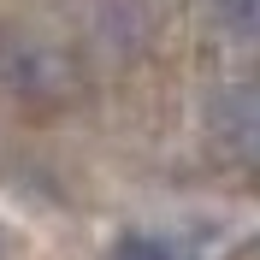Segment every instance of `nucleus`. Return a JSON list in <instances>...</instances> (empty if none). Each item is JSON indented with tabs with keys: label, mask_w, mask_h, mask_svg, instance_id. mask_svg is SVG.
Wrapping results in <instances>:
<instances>
[{
	"label": "nucleus",
	"mask_w": 260,
	"mask_h": 260,
	"mask_svg": "<svg viewBox=\"0 0 260 260\" xmlns=\"http://www.w3.org/2000/svg\"><path fill=\"white\" fill-rule=\"evenodd\" d=\"M219 24L243 48H260V0H219Z\"/></svg>",
	"instance_id": "2"
},
{
	"label": "nucleus",
	"mask_w": 260,
	"mask_h": 260,
	"mask_svg": "<svg viewBox=\"0 0 260 260\" xmlns=\"http://www.w3.org/2000/svg\"><path fill=\"white\" fill-rule=\"evenodd\" d=\"M118 260H189L178 243H166V237H124L118 243Z\"/></svg>",
	"instance_id": "3"
},
{
	"label": "nucleus",
	"mask_w": 260,
	"mask_h": 260,
	"mask_svg": "<svg viewBox=\"0 0 260 260\" xmlns=\"http://www.w3.org/2000/svg\"><path fill=\"white\" fill-rule=\"evenodd\" d=\"M213 136L237 166L260 172V83H231L213 101Z\"/></svg>",
	"instance_id": "1"
}]
</instances>
